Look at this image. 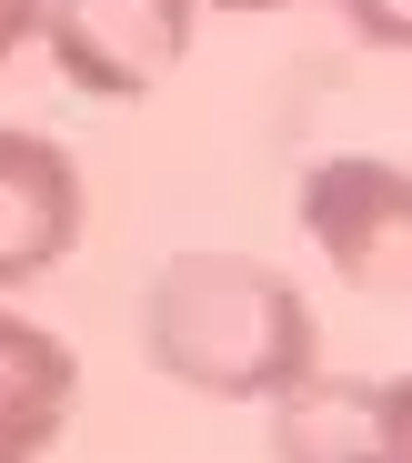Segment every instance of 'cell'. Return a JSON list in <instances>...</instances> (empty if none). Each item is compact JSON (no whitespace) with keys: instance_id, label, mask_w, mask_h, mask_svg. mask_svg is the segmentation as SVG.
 I'll return each instance as SVG.
<instances>
[{"instance_id":"obj_2","label":"cell","mask_w":412,"mask_h":463,"mask_svg":"<svg viewBox=\"0 0 412 463\" xmlns=\"http://www.w3.org/2000/svg\"><path fill=\"white\" fill-rule=\"evenodd\" d=\"M302 232L352 292H412V172L332 151L302 172Z\"/></svg>"},{"instance_id":"obj_4","label":"cell","mask_w":412,"mask_h":463,"mask_svg":"<svg viewBox=\"0 0 412 463\" xmlns=\"http://www.w3.org/2000/svg\"><path fill=\"white\" fill-rule=\"evenodd\" d=\"M80 242V172L51 131L0 121V282H41Z\"/></svg>"},{"instance_id":"obj_6","label":"cell","mask_w":412,"mask_h":463,"mask_svg":"<svg viewBox=\"0 0 412 463\" xmlns=\"http://www.w3.org/2000/svg\"><path fill=\"white\" fill-rule=\"evenodd\" d=\"M272 453L282 463H392V403L382 383H322L302 373L272 403Z\"/></svg>"},{"instance_id":"obj_8","label":"cell","mask_w":412,"mask_h":463,"mask_svg":"<svg viewBox=\"0 0 412 463\" xmlns=\"http://www.w3.org/2000/svg\"><path fill=\"white\" fill-rule=\"evenodd\" d=\"M382 403H392V463H412V373L382 383Z\"/></svg>"},{"instance_id":"obj_1","label":"cell","mask_w":412,"mask_h":463,"mask_svg":"<svg viewBox=\"0 0 412 463\" xmlns=\"http://www.w3.org/2000/svg\"><path fill=\"white\" fill-rule=\"evenodd\" d=\"M141 353L211 403H282L312 373L322 333L292 272L252 252H172L141 282Z\"/></svg>"},{"instance_id":"obj_9","label":"cell","mask_w":412,"mask_h":463,"mask_svg":"<svg viewBox=\"0 0 412 463\" xmlns=\"http://www.w3.org/2000/svg\"><path fill=\"white\" fill-rule=\"evenodd\" d=\"M31 31H41V0H0V61H11Z\"/></svg>"},{"instance_id":"obj_5","label":"cell","mask_w":412,"mask_h":463,"mask_svg":"<svg viewBox=\"0 0 412 463\" xmlns=\"http://www.w3.org/2000/svg\"><path fill=\"white\" fill-rule=\"evenodd\" d=\"M70 393H80V363L61 333L0 313V463H41L70 423Z\"/></svg>"},{"instance_id":"obj_10","label":"cell","mask_w":412,"mask_h":463,"mask_svg":"<svg viewBox=\"0 0 412 463\" xmlns=\"http://www.w3.org/2000/svg\"><path fill=\"white\" fill-rule=\"evenodd\" d=\"M221 11H282V0H221Z\"/></svg>"},{"instance_id":"obj_3","label":"cell","mask_w":412,"mask_h":463,"mask_svg":"<svg viewBox=\"0 0 412 463\" xmlns=\"http://www.w3.org/2000/svg\"><path fill=\"white\" fill-rule=\"evenodd\" d=\"M201 0H41V41L80 101H141L192 51Z\"/></svg>"},{"instance_id":"obj_7","label":"cell","mask_w":412,"mask_h":463,"mask_svg":"<svg viewBox=\"0 0 412 463\" xmlns=\"http://www.w3.org/2000/svg\"><path fill=\"white\" fill-rule=\"evenodd\" d=\"M342 21H352L372 51H412V0H342Z\"/></svg>"}]
</instances>
